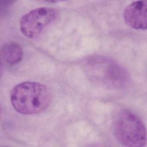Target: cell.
<instances>
[{"label":"cell","mask_w":147,"mask_h":147,"mask_svg":"<svg viewBox=\"0 0 147 147\" xmlns=\"http://www.w3.org/2000/svg\"><path fill=\"white\" fill-rule=\"evenodd\" d=\"M48 87L40 83L24 82L13 87L10 92L11 103L16 111L32 115L44 111L51 102Z\"/></svg>","instance_id":"obj_1"},{"label":"cell","mask_w":147,"mask_h":147,"mask_svg":"<svg viewBox=\"0 0 147 147\" xmlns=\"http://www.w3.org/2000/svg\"><path fill=\"white\" fill-rule=\"evenodd\" d=\"M86 70L95 81L112 88H122L129 81V75L120 64L103 57H94L86 63Z\"/></svg>","instance_id":"obj_2"},{"label":"cell","mask_w":147,"mask_h":147,"mask_svg":"<svg viewBox=\"0 0 147 147\" xmlns=\"http://www.w3.org/2000/svg\"><path fill=\"white\" fill-rule=\"evenodd\" d=\"M114 130L117 139L124 147H145L147 144V131L144 123L127 109L117 114Z\"/></svg>","instance_id":"obj_3"},{"label":"cell","mask_w":147,"mask_h":147,"mask_svg":"<svg viewBox=\"0 0 147 147\" xmlns=\"http://www.w3.org/2000/svg\"><path fill=\"white\" fill-rule=\"evenodd\" d=\"M56 10L49 7H38L24 14L20 19V27L27 37L38 36L57 17Z\"/></svg>","instance_id":"obj_4"},{"label":"cell","mask_w":147,"mask_h":147,"mask_svg":"<svg viewBox=\"0 0 147 147\" xmlns=\"http://www.w3.org/2000/svg\"><path fill=\"white\" fill-rule=\"evenodd\" d=\"M123 19L130 28L147 29V1H137L130 3L123 11Z\"/></svg>","instance_id":"obj_5"},{"label":"cell","mask_w":147,"mask_h":147,"mask_svg":"<svg viewBox=\"0 0 147 147\" xmlns=\"http://www.w3.org/2000/svg\"><path fill=\"white\" fill-rule=\"evenodd\" d=\"M1 56L6 63L14 65L22 60L23 51L19 44L16 42H9L2 47Z\"/></svg>","instance_id":"obj_6"},{"label":"cell","mask_w":147,"mask_h":147,"mask_svg":"<svg viewBox=\"0 0 147 147\" xmlns=\"http://www.w3.org/2000/svg\"><path fill=\"white\" fill-rule=\"evenodd\" d=\"M3 64L2 62L0 59V78L2 76V74H3Z\"/></svg>","instance_id":"obj_7"}]
</instances>
